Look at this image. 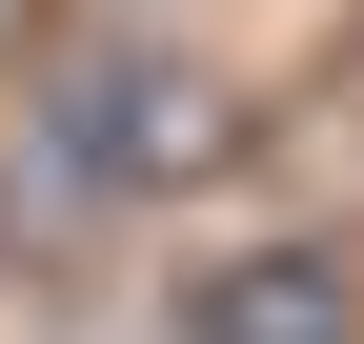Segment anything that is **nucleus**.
<instances>
[{"instance_id": "f257e3e1", "label": "nucleus", "mask_w": 364, "mask_h": 344, "mask_svg": "<svg viewBox=\"0 0 364 344\" xmlns=\"http://www.w3.org/2000/svg\"><path fill=\"white\" fill-rule=\"evenodd\" d=\"M263 304H203L223 344H344V304H324V264H243Z\"/></svg>"}]
</instances>
